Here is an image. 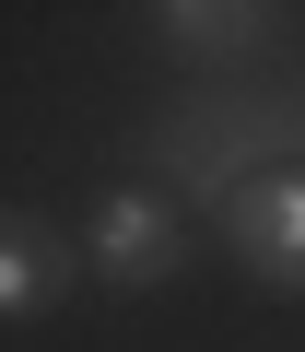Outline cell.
<instances>
[{
    "label": "cell",
    "instance_id": "6da1fadb",
    "mask_svg": "<svg viewBox=\"0 0 305 352\" xmlns=\"http://www.w3.org/2000/svg\"><path fill=\"white\" fill-rule=\"evenodd\" d=\"M223 235H235V258H247L270 294H305V164L247 176V188L223 200Z\"/></svg>",
    "mask_w": 305,
    "mask_h": 352
},
{
    "label": "cell",
    "instance_id": "7a4b0ae2",
    "mask_svg": "<svg viewBox=\"0 0 305 352\" xmlns=\"http://www.w3.org/2000/svg\"><path fill=\"white\" fill-rule=\"evenodd\" d=\"M94 270H106L117 294L177 282V270H188V235H177V212L152 200V188H117V200L94 212Z\"/></svg>",
    "mask_w": 305,
    "mask_h": 352
},
{
    "label": "cell",
    "instance_id": "3957f363",
    "mask_svg": "<svg viewBox=\"0 0 305 352\" xmlns=\"http://www.w3.org/2000/svg\"><path fill=\"white\" fill-rule=\"evenodd\" d=\"M59 294H71V247H59L36 212L0 200V317H47Z\"/></svg>",
    "mask_w": 305,
    "mask_h": 352
},
{
    "label": "cell",
    "instance_id": "277c9868",
    "mask_svg": "<svg viewBox=\"0 0 305 352\" xmlns=\"http://www.w3.org/2000/svg\"><path fill=\"white\" fill-rule=\"evenodd\" d=\"M282 12H258V0H165L152 12V36H177V47H258Z\"/></svg>",
    "mask_w": 305,
    "mask_h": 352
}]
</instances>
